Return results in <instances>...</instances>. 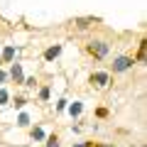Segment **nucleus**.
<instances>
[{
  "instance_id": "nucleus-1",
  "label": "nucleus",
  "mask_w": 147,
  "mask_h": 147,
  "mask_svg": "<svg viewBox=\"0 0 147 147\" xmlns=\"http://www.w3.org/2000/svg\"><path fill=\"white\" fill-rule=\"evenodd\" d=\"M86 52H88L93 59H103L105 54H108V44H105V42H100V39H93V42H88V44H86Z\"/></svg>"
},
{
  "instance_id": "nucleus-2",
  "label": "nucleus",
  "mask_w": 147,
  "mask_h": 147,
  "mask_svg": "<svg viewBox=\"0 0 147 147\" xmlns=\"http://www.w3.org/2000/svg\"><path fill=\"white\" fill-rule=\"evenodd\" d=\"M132 64H135V61H132V57H118L115 61H113V71H115V74H123V71H127Z\"/></svg>"
},
{
  "instance_id": "nucleus-3",
  "label": "nucleus",
  "mask_w": 147,
  "mask_h": 147,
  "mask_svg": "<svg viewBox=\"0 0 147 147\" xmlns=\"http://www.w3.org/2000/svg\"><path fill=\"white\" fill-rule=\"evenodd\" d=\"M108 81H110V76H108L105 71H96V74H91V84H93V86H98V88H103V86L108 84Z\"/></svg>"
},
{
  "instance_id": "nucleus-4",
  "label": "nucleus",
  "mask_w": 147,
  "mask_h": 147,
  "mask_svg": "<svg viewBox=\"0 0 147 147\" xmlns=\"http://www.w3.org/2000/svg\"><path fill=\"white\" fill-rule=\"evenodd\" d=\"M10 76H12V81H15V84H25V74H22V66H20V64H12Z\"/></svg>"
},
{
  "instance_id": "nucleus-5",
  "label": "nucleus",
  "mask_w": 147,
  "mask_h": 147,
  "mask_svg": "<svg viewBox=\"0 0 147 147\" xmlns=\"http://www.w3.org/2000/svg\"><path fill=\"white\" fill-rule=\"evenodd\" d=\"M59 54H61V47H59V44H54V47H49L47 52H44V59H47V61H52V59H57Z\"/></svg>"
},
{
  "instance_id": "nucleus-6",
  "label": "nucleus",
  "mask_w": 147,
  "mask_h": 147,
  "mask_svg": "<svg viewBox=\"0 0 147 147\" xmlns=\"http://www.w3.org/2000/svg\"><path fill=\"white\" fill-rule=\"evenodd\" d=\"M145 59H147V42L142 39V42H140V49H137V57L132 59V61H140V64H142Z\"/></svg>"
},
{
  "instance_id": "nucleus-7",
  "label": "nucleus",
  "mask_w": 147,
  "mask_h": 147,
  "mask_svg": "<svg viewBox=\"0 0 147 147\" xmlns=\"http://www.w3.org/2000/svg\"><path fill=\"white\" fill-rule=\"evenodd\" d=\"M81 110H84V105H81V103H76V100H74V103L69 105V113H71L74 118H76V115H81Z\"/></svg>"
},
{
  "instance_id": "nucleus-8",
  "label": "nucleus",
  "mask_w": 147,
  "mask_h": 147,
  "mask_svg": "<svg viewBox=\"0 0 147 147\" xmlns=\"http://www.w3.org/2000/svg\"><path fill=\"white\" fill-rule=\"evenodd\" d=\"M12 57H15V47H5V52H3V61H12Z\"/></svg>"
},
{
  "instance_id": "nucleus-9",
  "label": "nucleus",
  "mask_w": 147,
  "mask_h": 147,
  "mask_svg": "<svg viewBox=\"0 0 147 147\" xmlns=\"http://www.w3.org/2000/svg\"><path fill=\"white\" fill-rule=\"evenodd\" d=\"M32 137H34V140H42V137H44V130H42V127H34V130H32Z\"/></svg>"
},
{
  "instance_id": "nucleus-10",
  "label": "nucleus",
  "mask_w": 147,
  "mask_h": 147,
  "mask_svg": "<svg viewBox=\"0 0 147 147\" xmlns=\"http://www.w3.org/2000/svg\"><path fill=\"white\" fill-rule=\"evenodd\" d=\"M47 147H59V137H57V135H52V137L47 140Z\"/></svg>"
},
{
  "instance_id": "nucleus-11",
  "label": "nucleus",
  "mask_w": 147,
  "mask_h": 147,
  "mask_svg": "<svg viewBox=\"0 0 147 147\" xmlns=\"http://www.w3.org/2000/svg\"><path fill=\"white\" fill-rule=\"evenodd\" d=\"M7 98H10V96H7V91H5V88H0V105H5Z\"/></svg>"
},
{
  "instance_id": "nucleus-12",
  "label": "nucleus",
  "mask_w": 147,
  "mask_h": 147,
  "mask_svg": "<svg viewBox=\"0 0 147 147\" xmlns=\"http://www.w3.org/2000/svg\"><path fill=\"white\" fill-rule=\"evenodd\" d=\"M27 123H30V118H27L25 113H22V115H20V120H17V125H27Z\"/></svg>"
},
{
  "instance_id": "nucleus-13",
  "label": "nucleus",
  "mask_w": 147,
  "mask_h": 147,
  "mask_svg": "<svg viewBox=\"0 0 147 147\" xmlns=\"http://www.w3.org/2000/svg\"><path fill=\"white\" fill-rule=\"evenodd\" d=\"M39 98L47 100V98H49V88H42V91H39Z\"/></svg>"
},
{
  "instance_id": "nucleus-14",
  "label": "nucleus",
  "mask_w": 147,
  "mask_h": 147,
  "mask_svg": "<svg viewBox=\"0 0 147 147\" xmlns=\"http://www.w3.org/2000/svg\"><path fill=\"white\" fill-rule=\"evenodd\" d=\"M84 147H103V142H84Z\"/></svg>"
},
{
  "instance_id": "nucleus-15",
  "label": "nucleus",
  "mask_w": 147,
  "mask_h": 147,
  "mask_svg": "<svg viewBox=\"0 0 147 147\" xmlns=\"http://www.w3.org/2000/svg\"><path fill=\"white\" fill-rule=\"evenodd\" d=\"M3 81H5V71H0V84H3Z\"/></svg>"
},
{
  "instance_id": "nucleus-16",
  "label": "nucleus",
  "mask_w": 147,
  "mask_h": 147,
  "mask_svg": "<svg viewBox=\"0 0 147 147\" xmlns=\"http://www.w3.org/2000/svg\"><path fill=\"white\" fill-rule=\"evenodd\" d=\"M74 147H84V142H76V145H74Z\"/></svg>"
}]
</instances>
